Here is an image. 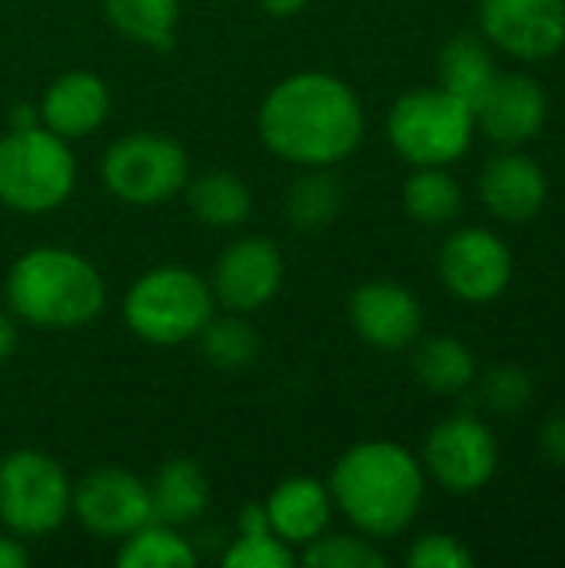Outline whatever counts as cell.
Wrapping results in <instances>:
<instances>
[{
    "label": "cell",
    "mask_w": 565,
    "mask_h": 568,
    "mask_svg": "<svg viewBox=\"0 0 565 568\" xmlns=\"http://www.w3.org/2000/svg\"><path fill=\"white\" fill-rule=\"evenodd\" d=\"M73 486L63 466L40 449H17L0 459V526L20 539L47 536L70 516Z\"/></svg>",
    "instance_id": "52a82bcc"
},
{
    "label": "cell",
    "mask_w": 565,
    "mask_h": 568,
    "mask_svg": "<svg viewBox=\"0 0 565 568\" xmlns=\"http://www.w3.org/2000/svg\"><path fill=\"white\" fill-rule=\"evenodd\" d=\"M533 376L523 366H496L480 379V403L493 416H516L533 403Z\"/></svg>",
    "instance_id": "f546056e"
},
{
    "label": "cell",
    "mask_w": 565,
    "mask_h": 568,
    "mask_svg": "<svg viewBox=\"0 0 565 568\" xmlns=\"http://www.w3.org/2000/svg\"><path fill=\"white\" fill-rule=\"evenodd\" d=\"M100 176L120 203L157 206L186 186L190 156L173 136L140 130L110 143L100 163Z\"/></svg>",
    "instance_id": "ba28073f"
},
{
    "label": "cell",
    "mask_w": 565,
    "mask_h": 568,
    "mask_svg": "<svg viewBox=\"0 0 565 568\" xmlns=\"http://www.w3.org/2000/svg\"><path fill=\"white\" fill-rule=\"evenodd\" d=\"M403 206L416 223L443 226L463 213V186L446 166H416L403 183Z\"/></svg>",
    "instance_id": "484cf974"
},
{
    "label": "cell",
    "mask_w": 565,
    "mask_h": 568,
    "mask_svg": "<svg viewBox=\"0 0 565 568\" xmlns=\"http://www.w3.org/2000/svg\"><path fill=\"white\" fill-rule=\"evenodd\" d=\"M350 323L356 336L376 349H406L423 333V306L406 286L373 280L353 290Z\"/></svg>",
    "instance_id": "9a60e30c"
},
{
    "label": "cell",
    "mask_w": 565,
    "mask_h": 568,
    "mask_svg": "<svg viewBox=\"0 0 565 568\" xmlns=\"http://www.w3.org/2000/svg\"><path fill=\"white\" fill-rule=\"evenodd\" d=\"M110 113V90L97 73L70 70L57 77L40 100V123L63 140L90 136Z\"/></svg>",
    "instance_id": "e0dca14e"
},
{
    "label": "cell",
    "mask_w": 565,
    "mask_h": 568,
    "mask_svg": "<svg viewBox=\"0 0 565 568\" xmlns=\"http://www.w3.org/2000/svg\"><path fill=\"white\" fill-rule=\"evenodd\" d=\"M436 70H440V87L460 97L470 110H476V103L486 97V90L500 77L490 43L476 33L450 37L440 50Z\"/></svg>",
    "instance_id": "ffe728a7"
},
{
    "label": "cell",
    "mask_w": 565,
    "mask_h": 568,
    "mask_svg": "<svg viewBox=\"0 0 565 568\" xmlns=\"http://www.w3.org/2000/svg\"><path fill=\"white\" fill-rule=\"evenodd\" d=\"M200 346L210 366L216 369H243L260 356V336L256 329L243 320V313H230V316H213L203 329H200Z\"/></svg>",
    "instance_id": "83f0119b"
},
{
    "label": "cell",
    "mask_w": 565,
    "mask_h": 568,
    "mask_svg": "<svg viewBox=\"0 0 565 568\" xmlns=\"http://www.w3.org/2000/svg\"><path fill=\"white\" fill-rule=\"evenodd\" d=\"M343 203H346V190L340 176L330 173V166H306V173L290 183L283 213L293 230L323 233L326 226L336 223V216L343 213Z\"/></svg>",
    "instance_id": "44dd1931"
},
{
    "label": "cell",
    "mask_w": 565,
    "mask_h": 568,
    "mask_svg": "<svg viewBox=\"0 0 565 568\" xmlns=\"http://www.w3.org/2000/svg\"><path fill=\"white\" fill-rule=\"evenodd\" d=\"M147 489H150V513H153V519L167 523L173 529L193 526L210 509V479L200 469V463H193L186 456L167 459L153 473Z\"/></svg>",
    "instance_id": "d6986e66"
},
{
    "label": "cell",
    "mask_w": 565,
    "mask_h": 568,
    "mask_svg": "<svg viewBox=\"0 0 565 568\" xmlns=\"http://www.w3.org/2000/svg\"><path fill=\"white\" fill-rule=\"evenodd\" d=\"M70 513L87 532L100 539H127L153 519L147 483L117 466L87 473L73 486Z\"/></svg>",
    "instance_id": "7c38bea8"
},
{
    "label": "cell",
    "mask_w": 565,
    "mask_h": 568,
    "mask_svg": "<svg viewBox=\"0 0 565 568\" xmlns=\"http://www.w3.org/2000/svg\"><path fill=\"white\" fill-rule=\"evenodd\" d=\"M539 456L556 466L565 469V413L549 416L543 426H539Z\"/></svg>",
    "instance_id": "1f68e13d"
},
{
    "label": "cell",
    "mask_w": 565,
    "mask_h": 568,
    "mask_svg": "<svg viewBox=\"0 0 565 568\" xmlns=\"http://www.w3.org/2000/svg\"><path fill=\"white\" fill-rule=\"evenodd\" d=\"M30 566V552L23 549L20 536H0V568H23Z\"/></svg>",
    "instance_id": "d6a6232c"
},
{
    "label": "cell",
    "mask_w": 565,
    "mask_h": 568,
    "mask_svg": "<svg viewBox=\"0 0 565 568\" xmlns=\"http://www.w3.org/2000/svg\"><path fill=\"white\" fill-rule=\"evenodd\" d=\"M416 379L436 396H460L476 383V356L463 339L430 336L416 346L413 356Z\"/></svg>",
    "instance_id": "603a6c76"
},
{
    "label": "cell",
    "mask_w": 565,
    "mask_h": 568,
    "mask_svg": "<svg viewBox=\"0 0 565 568\" xmlns=\"http://www.w3.org/2000/svg\"><path fill=\"white\" fill-rule=\"evenodd\" d=\"M480 30L513 60H549L565 47V0H483Z\"/></svg>",
    "instance_id": "30bf717a"
},
{
    "label": "cell",
    "mask_w": 565,
    "mask_h": 568,
    "mask_svg": "<svg viewBox=\"0 0 565 568\" xmlns=\"http://www.w3.org/2000/svg\"><path fill=\"white\" fill-rule=\"evenodd\" d=\"M296 562L293 546H286L266 519L263 503L243 506L236 516V539L223 552L226 568H290Z\"/></svg>",
    "instance_id": "d4e9b609"
},
{
    "label": "cell",
    "mask_w": 565,
    "mask_h": 568,
    "mask_svg": "<svg viewBox=\"0 0 565 568\" xmlns=\"http://www.w3.org/2000/svg\"><path fill=\"white\" fill-rule=\"evenodd\" d=\"M473 562L470 546L450 532H426L406 552V566L413 568H473Z\"/></svg>",
    "instance_id": "4dcf8cb0"
},
{
    "label": "cell",
    "mask_w": 565,
    "mask_h": 568,
    "mask_svg": "<svg viewBox=\"0 0 565 568\" xmlns=\"http://www.w3.org/2000/svg\"><path fill=\"white\" fill-rule=\"evenodd\" d=\"M333 506L370 539L406 532L426 496L423 463L386 439L346 449L330 473Z\"/></svg>",
    "instance_id": "7a4b0ae2"
},
{
    "label": "cell",
    "mask_w": 565,
    "mask_h": 568,
    "mask_svg": "<svg viewBox=\"0 0 565 568\" xmlns=\"http://www.w3.org/2000/svg\"><path fill=\"white\" fill-rule=\"evenodd\" d=\"M216 316L210 283L186 266H153L123 296V323L153 346L196 339Z\"/></svg>",
    "instance_id": "277c9868"
},
{
    "label": "cell",
    "mask_w": 565,
    "mask_h": 568,
    "mask_svg": "<svg viewBox=\"0 0 565 568\" xmlns=\"http://www.w3.org/2000/svg\"><path fill=\"white\" fill-rule=\"evenodd\" d=\"M117 566L120 568H190L196 566V552L190 546V539L167 526L150 519L147 526H140L137 532H130L127 539H120V552H117Z\"/></svg>",
    "instance_id": "4316f807"
},
{
    "label": "cell",
    "mask_w": 565,
    "mask_h": 568,
    "mask_svg": "<svg viewBox=\"0 0 565 568\" xmlns=\"http://www.w3.org/2000/svg\"><path fill=\"white\" fill-rule=\"evenodd\" d=\"M77 183V160L63 136L43 123L0 136V203L17 213H50L67 203Z\"/></svg>",
    "instance_id": "5b68a950"
},
{
    "label": "cell",
    "mask_w": 565,
    "mask_h": 568,
    "mask_svg": "<svg viewBox=\"0 0 565 568\" xmlns=\"http://www.w3.org/2000/svg\"><path fill=\"white\" fill-rule=\"evenodd\" d=\"M300 562L310 568H386V556L370 536H316L303 546Z\"/></svg>",
    "instance_id": "f1b7e54d"
},
{
    "label": "cell",
    "mask_w": 565,
    "mask_h": 568,
    "mask_svg": "<svg viewBox=\"0 0 565 568\" xmlns=\"http://www.w3.org/2000/svg\"><path fill=\"white\" fill-rule=\"evenodd\" d=\"M386 133L393 150L413 166H450L466 156L476 116L443 87H420L403 93L390 116Z\"/></svg>",
    "instance_id": "8992f818"
},
{
    "label": "cell",
    "mask_w": 565,
    "mask_h": 568,
    "mask_svg": "<svg viewBox=\"0 0 565 568\" xmlns=\"http://www.w3.org/2000/svg\"><path fill=\"white\" fill-rule=\"evenodd\" d=\"M256 3H260V10H266L270 17H280V20L296 17L310 7V0H256Z\"/></svg>",
    "instance_id": "836d02e7"
},
{
    "label": "cell",
    "mask_w": 565,
    "mask_h": 568,
    "mask_svg": "<svg viewBox=\"0 0 565 568\" xmlns=\"http://www.w3.org/2000/svg\"><path fill=\"white\" fill-rule=\"evenodd\" d=\"M440 280L463 303H493L513 280V253L486 226L456 230L440 250Z\"/></svg>",
    "instance_id": "8fae6325"
},
{
    "label": "cell",
    "mask_w": 565,
    "mask_h": 568,
    "mask_svg": "<svg viewBox=\"0 0 565 568\" xmlns=\"http://www.w3.org/2000/svg\"><path fill=\"white\" fill-rule=\"evenodd\" d=\"M107 20L130 43L167 50L180 23V0H103Z\"/></svg>",
    "instance_id": "cb8c5ba5"
},
{
    "label": "cell",
    "mask_w": 565,
    "mask_h": 568,
    "mask_svg": "<svg viewBox=\"0 0 565 568\" xmlns=\"http://www.w3.org/2000/svg\"><path fill=\"white\" fill-rule=\"evenodd\" d=\"M423 469L453 496L480 493L500 469V446L493 429L473 413L436 423L423 446Z\"/></svg>",
    "instance_id": "9c48e42d"
},
{
    "label": "cell",
    "mask_w": 565,
    "mask_h": 568,
    "mask_svg": "<svg viewBox=\"0 0 565 568\" xmlns=\"http://www.w3.org/2000/svg\"><path fill=\"white\" fill-rule=\"evenodd\" d=\"M260 140L270 153L296 166H336L356 153L366 116L356 90L320 70L280 80L256 116Z\"/></svg>",
    "instance_id": "6da1fadb"
},
{
    "label": "cell",
    "mask_w": 565,
    "mask_h": 568,
    "mask_svg": "<svg viewBox=\"0 0 565 568\" xmlns=\"http://www.w3.org/2000/svg\"><path fill=\"white\" fill-rule=\"evenodd\" d=\"M283 286V256L266 236H243L230 243L213 266V300L230 313L263 310Z\"/></svg>",
    "instance_id": "4fadbf2b"
},
{
    "label": "cell",
    "mask_w": 565,
    "mask_h": 568,
    "mask_svg": "<svg viewBox=\"0 0 565 568\" xmlns=\"http://www.w3.org/2000/svg\"><path fill=\"white\" fill-rule=\"evenodd\" d=\"M480 196L493 220L519 226L543 213L549 200V180L529 153L509 146L486 160L480 173Z\"/></svg>",
    "instance_id": "2e32d148"
},
{
    "label": "cell",
    "mask_w": 565,
    "mask_h": 568,
    "mask_svg": "<svg viewBox=\"0 0 565 568\" xmlns=\"http://www.w3.org/2000/svg\"><path fill=\"white\" fill-rule=\"evenodd\" d=\"M476 126L503 150L523 146L543 133L549 116V97L529 73H500L486 97L473 110Z\"/></svg>",
    "instance_id": "5bb4252c"
},
{
    "label": "cell",
    "mask_w": 565,
    "mask_h": 568,
    "mask_svg": "<svg viewBox=\"0 0 565 568\" xmlns=\"http://www.w3.org/2000/svg\"><path fill=\"white\" fill-rule=\"evenodd\" d=\"M183 190H186V203H190L193 216L216 230L240 226L253 210L250 186L230 170H206V173L186 180Z\"/></svg>",
    "instance_id": "7402d4cb"
},
{
    "label": "cell",
    "mask_w": 565,
    "mask_h": 568,
    "mask_svg": "<svg viewBox=\"0 0 565 568\" xmlns=\"http://www.w3.org/2000/svg\"><path fill=\"white\" fill-rule=\"evenodd\" d=\"M10 313L40 329H77L100 316L107 303L103 276L67 246L23 253L7 276Z\"/></svg>",
    "instance_id": "3957f363"
},
{
    "label": "cell",
    "mask_w": 565,
    "mask_h": 568,
    "mask_svg": "<svg viewBox=\"0 0 565 568\" xmlns=\"http://www.w3.org/2000/svg\"><path fill=\"white\" fill-rule=\"evenodd\" d=\"M263 509H266L270 529L286 546H306L326 532L330 516H333V496H330V486L313 476H290L270 493Z\"/></svg>",
    "instance_id": "ac0fdd59"
},
{
    "label": "cell",
    "mask_w": 565,
    "mask_h": 568,
    "mask_svg": "<svg viewBox=\"0 0 565 568\" xmlns=\"http://www.w3.org/2000/svg\"><path fill=\"white\" fill-rule=\"evenodd\" d=\"M17 349V323L0 310V366L13 356Z\"/></svg>",
    "instance_id": "e575fe53"
}]
</instances>
